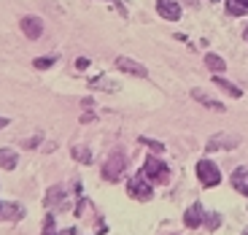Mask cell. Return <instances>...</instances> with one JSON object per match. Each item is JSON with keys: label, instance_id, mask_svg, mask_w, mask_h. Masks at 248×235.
<instances>
[{"label": "cell", "instance_id": "9c48e42d", "mask_svg": "<svg viewBox=\"0 0 248 235\" xmlns=\"http://www.w3.org/2000/svg\"><path fill=\"white\" fill-rule=\"evenodd\" d=\"M202 219H205V208L200 203L189 205V211L184 214V224H186V227H200V224H202Z\"/></svg>", "mask_w": 248, "mask_h": 235}, {"label": "cell", "instance_id": "5b68a950", "mask_svg": "<svg viewBox=\"0 0 248 235\" xmlns=\"http://www.w3.org/2000/svg\"><path fill=\"white\" fill-rule=\"evenodd\" d=\"M19 27H22V33H25L30 41H38V38L44 35V19L41 17H22Z\"/></svg>", "mask_w": 248, "mask_h": 235}, {"label": "cell", "instance_id": "7a4b0ae2", "mask_svg": "<svg viewBox=\"0 0 248 235\" xmlns=\"http://www.w3.org/2000/svg\"><path fill=\"white\" fill-rule=\"evenodd\" d=\"M140 173L146 176L149 181H156V184H168V181H170L168 165H165V162H159L156 157H149V160H146V165H143Z\"/></svg>", "mask_w": 248, "mask_h": 235}, {"label": "cell", "instance_id": "4316f807", "mask_svg": "<svg viewBox=\"0 0 248 235\" xmlns=\"http://www.w3.org/2000/svg\"><path fill=\"white\" fill-rule=\"evenodd\" d=\"M0 214H3V200H0Z\"/></svg>", "mask_w": 248, "mask_h": 235}, {"label": "cell", "instance_id": "e0dca14e", "mask_svg": "<svg viewBox=\"0 0 248 235\" xmlns=\"http://www.w3.org/2000/svg\"><path fill=\"white\" fill-rule=\"evenodd\" d=\"M227 11L232 17H243L248 11V0H227Z\"/></svg>", "mask_w": 248, "mask_h": 235}, {"label": "cell", "instance_id": "8992f818", "mask_svg": "<svg viewBox=\"0 0 248 235\" xmlns=\"http://www.w3.org/2000/svg\"><path fill=\"white\" fill-rule=\"evenodd\" d=\"M116 68L122 70V73H130V76H149V70H146V65H140V62L130 60V57H116Z\"/></svg>", "mask_w": 248, "mask_h": 235}, {"label": "cell", "instance_id": "ba28073f", "mask_svg": "<svg viewBox=\"0 0 248 235\" xmlns=\"http://www.w3.org/2000/svg\"><path fill=\"white\" fill-rule=\"evenodd\" d=\"M237 138L235 135H227V133H218V135H213L211 141H208V151H218V149H237Z\"/></svg>", "mask_w": 248, "mask_h": 235}, {"label": "cell", "instance_id": "7402d4cb", "mask_svg": "<svg viewBox=\"0 0 248 235\" xmlns=\"http://www.w3.org/2000/svg\"><path fill=\"white\" fill-rule=\"evenodd\" d=\"M143 143H146V146L149 149H154V151H162V143H156V141H151V138H140Z\"/></svg>", "mask_w": 248, "mask_h": 235}, {"label": "cell", "instance_id": "d4e9b609", "mask_svg": "<svg viewBox=\"0 0 248 235\" xmlns=\"http://www.w3.org/2000/svg\"><path fill=\"white\" fill-rule=\"evenodd\" d=\"M92 119H94V114H89V111H87V114H84V117H81V122H84V124H89V122H92Z\"/></svg>", "mask_w": 248, "mask_h": 235}, {"label": "cell", "instance_id": "3957f363", "mask_svg": "<svg viewBox=\"0 0 248 235\" xmlns=\"http://www.w3.org/2000/svg\"><path fill=\"white\" fill-rule=\"evenodd\" d=\"M127 192H130V198H135V200H151V195H154V189H151V184H149V179L143 173H138V176H132L130 179V184H127Z\"/></svg>", "mask_w": 248, "mask_h": 235}, {"label": "cell", "instance_id": "83f0119b", "mask_svg": "<svg viewBox=\"0 0 248 235\" xmlns=\"http://www.w3.org/2000/svg\"><path fill=\"white\" fill-rule=\"evenodd\" d=\"M243 235H248V230H246V233H243Z\"/></svg>", "mask_w": 248, "mask_h": 235}, {"label": "cell", "instance_id": "ac0fdd59", "mask_svg": "<svg viewBox=\"0 0 248 235\" xmlns=\"http://www.w3.org/2000/svg\"><path fill=\"white\" fill-rule=\"evenodd\" d=\"M70 154H73V160L84 162V165H89V162H92V151H89L87 146H73V149H70Z\"/></svg>", "mask_w": 248, "mask_h": 235}, {"label": "cell", "instance_id": "5bb4252c", "mask_svg": "<svg viewBox=\"0 0 248 235\" xmlns=\"http://www.w3.org/2000/svg\"><path fill=\"white\" fill-rule=\"evenodd\" d=\"M213 84H216L218 89H224V92L230 95V98H240V87H235L232 81H227V79H221V76H213Z\"/></svg>", "mask_w": 248, "mask_h": 235}, {"label": "cell", "instance_id": "2e32d148", "mask_svg": "<svg viewBox=\"0 0 248 235\" xmlns=\"http://www.w3.org/2000/svg\"><path fill=\"white\" fill-rule=\"evenodd\" d=\"M205 65H208L213 73H224V70H227V62H224L218 54H205Z\"/></svg>", "mask_w": 248, "mask_h": 235}, {"label": "cell", "instance_id": "7c38bea8", "mask_svg": "<svg viewBox=\"0 0 248 235\" xmlns=\"http://www.w3.org/2000/svg\"><path fill=\"white\" fill-rule=\"evenodd\" d=\"M192 98L197 100L200 105L211 108V111H224V103H218V100H211V95H205L202 89H192Z\"/></svg>", "mask_w": 248, "mask_h": 235}, {"label": "cell", "instance_id": "52a82bcc", "mask_svg": "<svg viewBox=\"0 0 248 235\" xmlns=\"http://www.w3.org/2000/svg\"><path fill=\"white\" fill-rule=\"evenodd\" d=\"M156 11L162 19H170V22H178L181 19V6L175 0H156Z\"/></svg>", "mask_w": 248, "mask_h": 235}, {"label": "cell", "instance_id": "484cf974", "mask_svg": "<svg viewBox=\"0 0 248 235\" xmlns=\"http://www.w3.org/2000/svg\"><path fill=\"white\" fill-rule=\"evenodd\" d=\"M8 122H11V119H6V117H0V130H3V127H8Z\"/></svg>", "mask_w": 248, "mask_h": 235}, {"label": "cell", "instance_id": "603a6c76", "mask_svg": "<svg viewBox=\"0 0 248 235\" xmlns=\"http://www.w3.org/2000/svg\"><path fill=\"white\" fill-rule=\"evenodd\" d=\"M38 143H41V135H35V138H30V141H22V146L25 149H35Z\"/></svg>", "mask_w": 248, "mask_h": 235}, {"label": "cell", "instance_id": "44dd1931", "mask_svg": "<svg viewBox=\"0 0 248 235\" xmlns=\"http://www.w3.org/2000/svg\"><path fill=\"white\" fill-rule=\"evenodd\" d=\"M54 217H51V214H46V219H44V235H57L54 233Z\"/></svg>", "mask_w": 248, "mask_h": 235}, {"label": "cell", "instance_id": "30bf717a", "mask_svg": "<svg viewBox=\"0 0 248 235\" xmlns=\"http://www.w3.org/2000/svg\"><path fill=\"white\" fill-rule=\"evenodd\" d=\"M25 217V208L19 203H3V214H0V222H19Z\"/></svg>", "mask_w": 248, "mask_h": 235}, {"label": "cell", "instance_id": "9a60e30c", "mask_svg": "<svg viewBox=\"0 0 248 235\" xmlns=\"http://www.w3.org/2000/svg\"><path fill=\"white\" fill-rule=\"evenodd\" d=\"M46 205H65V189L62 186H51L49 192H46Z\"/></svg>", "mask_w": 248, "mask_h": 235}, {"label": "cell", "instance_id": "277c9868", "mask_svg": "<svg viewBox=\"0 0 248 235\" xmlns=\"http://www.w3.org/2000/svg\"><path fill=\"white\" fill-rule=\"evenodd\" d=\"M197 179L205 186H216V184H221V170L211 160H202V162H197Z\"/></svg>", "mask_w": 248, "mask_h": 235}, {"label": "cell", "instance_id": "ffe728a7", "mask_svg": "<svg viewBox=\"0 0 248 235\" xmlns=\"http://www.w3.org/2000/svg\"><path fill=\"white\" fill-rule=\"evenodd\" d=\"M202 224H208V230H218V224H221V217H218V214H205Z\"/></svg>", "mask_w": 248, "mask_h": 235}, {"label": "cell", "instance_id": "f1b7e54d", "mask_svg": "<svg viewBox=\"0 0 248 235\" xmlns=\"http://www.w3.org/2000/svg\"><path fill=\"white\" fill-rule=\"evenodd\" d=\"M246 38H248V30H246Z\"/></svg>", "mask_w": 248, "mask_h": 235}, {"label": "cell", "instance_id": "cb8c5ba5", "mask_svg": "<svg viewBox=\"0 0 248 235\" xmlns=\"http://www.w3.org/2000/svg\"><path fill=\"white\" fill-rule=\"evenodd\" d=\"M87 65H89V60H87V57H81V60L76 62V68H78V70H84V68H87Z\"/></svg>", "mask_w": 248, "mask_h": 235}, {"label": "cell", "instance_id": "4fadbf2b", "mask_svg": "<svg viewBox=\"0 0 248 235\" xmlns=\"http://www.w3.org/2000/svg\"><path fill=\"white\" fill-rule=\"evenodd\" d=\"M19 162V154L14 149H0V168H6V170H14Z\"/></svg>", "mask_w": 248, "mask_h": 235}, {"label": "cell", "instance_id": "f546056e", "mask_svg": "<svg viewBox=\"0 0 248 235\" xmlns=\"http://www.w3.org/2000/svg\"><path fill=\"white\" fill-rule=\"evenodd\" d=\"M211 3H216V0H211Z\"/></svg>", "mask_w": 248, "mask_h": 235}, {"label": "cell", "instance_id": "8fae6325", "mask_svg": "<svg viewBox=\"0 0 248 235\" xmlns=\"http://www.w3.org/2000/svg\"><path fill=\"white\" fill-rule=\"evenodd\" d=\"M232 186H235L237 192H243V195H248V165H240L232 173Z\"/></svg>", "mask_w": 248, "mask_h": 235}, {"label": "cell", "instance_id": "d6986e66", "mask_svg": "<svg viewBox=\"0 0 248 235\" xmlns=\"http://www.w3.org/2000/svg\"><path fill=\"white\" fill-rule=\"evenodd\" d=\"M54 62H57L54 54H51V57H38V60L32 62V68H35V70H46V68H51Z\"/></svg>", "mask_w": 248, "mask_h": 235}, {"label": "cell", "instance_id": "6da1fadb", "mask_svg": "<svg viewBox=\"0 0 248 235\" xmlns=\"http://www.w3.org/2000/svg\"><path fill=\"white\" fill-rule=\"evenodd\" d=\"M124 168H127V157L124 151H113L106 162H103V179L106 181H119L124 173Z\"/></svg>", "mask_w": 248, "mask_h": 235}]
</instances>
